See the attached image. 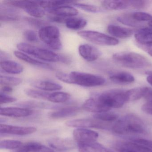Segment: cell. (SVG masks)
Instances as JSON below:
<instances>
[{"instance_id":"cell-1","label":"cell","mask_w":152,"mask_h":152,"mask_svg":"<svg viewBox=\"0 0 152 152\" xmlns=\"http://www.w3.org/2000/svg\"><path fill=\"white\" fill-rule=\"evenodd\" d=\"M56 77L63 82L85 87L102 86L106 82L104 78L102 76L78 72L68 74L60 72L56 73Z\"/></svg>"},{"instance_id":"cell-2","label":"cell","mask_w":152,"mask_h":152,"mask_svg":"<svg viewBox=\"0 0 152 152\" xmlns=\"http://www.w3.org/2000/svg\"><path fill=\"white\" fill-rule=\"evenodd\" d=\"M112 130L121 135L141 134L146 132L143 122L133 114L127 115L118 120L112 127Z\"/></svg>"},{"instance_id":"cell-3","label":"cell","mask_w":152,"mask_h":152,"mask_svg":"<svg viewBox=\"0 0 152 152\" xmlns=\"http://www.w3.org/2000/svg\"><path fill=\"white\" fill-rule=\"evenodd\" d=\"M113 58L120 65L131 69H141L149 65L148 60L145 58L134 52H118L113 55Z\"/></svg>"},{"instance_id":"cell-4","label":"cell","mask_w":152,"mask_h":152,"mask_svg":"<svg viewBox=\"0 0 152 152\" xmlns=\"http://www.w3.org/2000/svg\"><path fill=\"white\" fill-rule=\"evenodd\" d=\"M96 98L110 109L121 108L127 102L126 91L122 90L107 91L99 95Z\"/></svg>"},{"instance_id":"cell-5","label":"cell","mask_w":152,"mask_h":152,"mask_svg":"<svg viewBox=\"0 0 152 152\" xmlns=\"http://www.w3.org/2000/svg\"><path fill=\"white\" fill-rule=\"evenodd\" d=\"M17 47L21 52L31 55L42 61L52 63L59 61V55L51 50L38 48L24 42L19 43Z\"/></svg>"},{"instance_id":"cell-6","label":"cell","mask_w":152,"mask_h":152,"mask_svg":"<svg viewBox=\"0 0 152 152\" xmlns=\"http://www.w3.org/2000/svg\"><path fill=\"white\" fill-rule=\"evenodd\" d=\"M39 36L41 40L52 49L59 50L62 48L60 31L56 26H46L41 28L39 30Z\"/></svg>"},{"instance_id":"cell-7","label":"cell","mask_w":152,"mask_h":152,"mask_svg":"<svg viewBox=\"0 0 152 152\" xmlns=\"http://www.w3.org/2000/svg\"><path fill=\"white\" fill-rule=\"evenodd\" d=\"M78 34L86 40L100 46H116L119 43V41L115 38L95 31H80Z\"/></svg>"},{"instance_id":"cell-8","label":"cell","mask_w":152,"mask_h":152,"mask_svg":"<svg viewBox=\"0 0 152 152\" xmlns=\"http://www.w3.org/2000/svg\"><path fill=\"white\" fill-rule=\"evenodd\" d=\"M4 4L17 7L24 10L27 14L35 18L43 17L45 11L39 5L38 1H6Z\"/></svg>"},{"instance_id":"cell-9","label":"cell","mask_w":152,"mask_h":152,"mask_svg":"<svg viewBox=\"0 0 152 152\" xmlns=\"http://www.w3.org/2000/svg\"><path fill=\"white\" fill-rule=\"evenodd\" d=\"M107 122L97 119H82L68 121L66 124L69 127L78 128H93L107 129L109 127Z\"/></svg>"},{"instance_id":"cell-10","label":"cell","mask_w":152,"mask_h":152,"mask_svg":"<svg viewBox=\"0 0 152 152\" xmlns=\"http://www.w3.org/2000/svg\"><path fill=\"white\" fill-rule=\"evenodd\" d=\"M73 135L77 144L96 142L99 137L98 133L96 132L84 128L75 130Z\"/></svg>"},{"instance_id":"cell-11","label":"cell","mask_w":152,"mask_h":152,"mask_svg":"<svg viewBox=\"0 0 152 152\" xmlns=\"http://www.w3.org/2000/svg\"><path fill=\"white\" fill-rule=\"evenodd\" d=\"M36 131V128L33 127H20L2 124L0 126V133L1 134L23 136L34 133Z\"/></svg>"},{"instance_id":"cell-12","label":"cell","mask_w":152,"mask_h":152,"mask_svg":"<svg viewBox=\"0 0 152 152\" xmlns=\"http://www.w3.org/2000/svg\"><path fill=\"white\" fill-rule=\"evenodd\" d=\"M79 52L80 56L88 62L96 61L101 55L100 51L97 48L87 44L80 45Z\"/></svg>"},{"instance_id":"cell-13","label":"cell","mask_w":152,"mask_h":152,"mask_svg":"<svg viewBox=\"0 0 152 152\" xmlns=\"http://www.w3.org/2000/svg\"><path fill=\"white\" fill-rule=\"evenodd\" d=\"M33 113V111L29 108L8 107H1L0 109L1 115L15 118L27 117Z\"/></svg>"},{"instance_id":"cell-14","label":"cell","mask_w":152,"mask_h":152,"mask_svg":"<svg viewBox=\"0 0 152 152\" xmlns=\"http://www.w3.org/2000/svg\"><path fill=\"white\" fill-rule=\"evenodd\" d=\"M50 147L59 151L71 150L75 148V143L70 139L54 138L48 141Z\"/></svg>"},{"instance_id":"cell-15","label":"cell","mask_w":152,"mask_h":152,"mask_svg":"<svg viewBox=\"0 0 152 152\" xmlns=\"http://www.w3.org/2000/svg\"><path fill=\"white\" fill-rule=\"evenodd\" d=\"M83 108L88 112L96 113L108 112L110 108L104 105L96 98H91L83 103Z\"/></svg>"},{"instance_id":"cell-16","label":"cell","mask_w":152,"mask_h":152,"mask_svg":"<svg viewBox=\"0 0 152 152\" xmlns=\"http://www.w3.org/2000/svg\"><path fill=\"white\" fill-rule=\"evenodd\" d=\"M103 8L107 10H123L132 8L131 0H111L103 1L101 2Z\"/></svg>"},{"instance_id":"cell-17","label":"cell","mask_w":152,"mask_h":152,"mask_svg":"<svg viewBox=\"0 0 152 152\" xmlns=\"http://www.w3.org/2000/svg\"><path fill=\"white\" fill-rule=\"evenodd\" d=\"M14 7L8 5H1L0 18L1 21H15L19 20L20 15Z\"/></svg>"},{"instance_id":"cell-18","label":"cell","mask_w":152,"mask_h":152,"mask_svg":"<svg viewBox=\"0 0 152 152\" xmlns=\"http://www.w3.org/2000/svg\"><path fill=\"white\" fill-rule=\"evenodd\" d=\"M14 152H54V150L40 143L31 142L22 145Z\"/></svg>"},{"instance_id":"cell-19","label":"cell","mask_w":152,"mask_h":152,"mask_svg":"<svg viewBox=\"0 0 152 152\" xmlns=\"http://www.w3.org/2000/svg\"><path fill=\"white\" fill-rule=\"evenodd\" d=\"M48 12L50 14L53 15L65 18L73 17L77 15L78 14V10L76 8L67 5L60 6L53 9L50 10Z\"/></svg>"},{"instance_id":"cell-20","label":"cell","mask_w":152,"mask_h":152,"mask_svg":"<svg viewBox=\"0 0 152 152\" xmlns=\"http://www.w3.org/2000/svg\"><path fill=\"white\" fill-rule=\"evenodd\" d=\"M14 55L17 58H19L20 60H23V61L27 64L35 66L37 67H41L44 69H47V70H53V67L49 64L36 60L33 58L32 57L29 56L27 54L23 53L21 51H15L14 52Z\"/></svg>"},{"instance_id":"cell-21","label":"cell","mask_w":152,"mask_h":152,"mask_svg":"<svg viewBox=\"0 0 152 152\" xmlns=\"http://www.w3.org/2000/svg\"><path fill=\"white\" fill-rule=\"evenodd\" d=\"M80 109L76 107H66L50 113V117L52 119H58L71 117L77 115Z\"/></svg>"},{"instance_id":"cell-22","label":"cell","mask_w":152,"mask_h":152,"mask_svg":"<svg viewBox=\"0 0 152 152\" xmlns=\"http://www.w3.org/2000/svg\"><path fill=\"white\" fill-rule=\"evenodd\" d=\"M107 31L112 36L120 39H127L133 34L131 29L118 26L110 25L107 26Z\"/></svg>"},{"instance_id":"cell-23","label":"cell","mask_w":152,"mask_h":152,"mask_svg":"<svg viewBox=\"0 0 152 152\" xmlns=\"http://www.w3.org/2000/svg\"><path fill=\"white\" fill-rule=\"evenodd\" d=\"M0 65L1 70L10 74H19L23 71V66L21 64L11 60L1 61Z\"/></svg>"},{"instance_id":"cell-24","label":"cell","mask_w":152,"mask_h":152,"mask_svg":"<svg viewBox=\"0 0 152 152\" xmlns=\"http://www.w3.org/2000/svg\"><path fill=\"white\" fill-rule=\"evenodd\" d=\"M33 87L43 91H55L62 89V86L58 83L48 80H35L31 83Z\"/></svg>"},{"instance_id":"cell-25","label":"cell","mask_w":152,"mask_h":152,"mask_svg":"<svg viewBox=\"0 0 152 152\" xmlns=\"http://www.w3.org/2000/svg\"><path fill=\"white\" fill-rule=\"evenodd\" d=\"M110 79L113 83L119 84H128L135 81L134 76L127 72H118L111 75Z\"/></svg>"},{"instance_id":"cell-26","label":"cell","mask_w":152,"mask_h":152,"mask_svg":"<svg viewBox=\"0 0 152 152\" xmlns=\"http://www.w3.org/2000/svg\"><path fill=\"white\" fill-rule=\"evenodd\" d=\"M135 39L139 44H152V29L144 28L135 34Z\"/></svg>"},{"instance_id":"cell-27","label":"cell","mask_w":152,"mask_h":152,"mask_svg":"<svg viewBox=\"0 0 152 152\" xmlns=\"http://www.w3.org/2000/svg\"><path fill=\"white\" fill-rule=\"evenodd\" d=\"M66 26L68 29L79 30L84 28L87 24L86 19L82 18L71 17L67 18L65 22Z\"/></svg>"},{"instance_id":"cell-28","label":"cell","mask_w":152,"mask_h":152,"mask_svg":"<svg viewBox=\"0 0 152 152\" xmlns=\"http://www.w3.org/2000/svg\"><path fill=\"white\" fill-rule=\"evenodd\" d=\"M79 152H104L103 145L96 142L77 144Z\"/></svg>"},{"instance_id":"cell-29","label":"cell","mask_w":152,"mask_h":152,"mask_svg":"<svg viewBox=\"0 0 152 152\" xmlns=\"http://www.w3.org/2000/svg\"><path fill=\"white\" fill-rule=\"evenodd\" d=\"M146 89L147 87H139L126 91L127 102L136 101L144 97Z\"/></svg>"},{"instance_id":"cell-30","label":"cell","mask_w":152,"mask_h":152,"mask_svg":"<svg viewBox=\"0 0 152 152\" xmlns=\"http://www.w3.org/2000/svg\"><path fill=\"white\" fill-rule=\"evenodd\" d=\"M131 19L136 26L140 25V22H151L152 15L148 13L143 12H135L129 14Z\"/></svg>"},{"instance_id":"cell-31","label":"cell","mask_w":152,"mask_h":152,"mask_svg":"<svg viewBox=\"0 0 152 152\" xmlns=\"http://www.w3.org/2000/svg\"><path fill=\"white\" fill-rule=\"evenodd\" d=\"M39 5L45 10L49 11L50 10L60 6L67 5L74 3L75 1H38Z\"/></svg>"},{"instance_id":"cell-32","label":"cell","mask_w":152,"mask_h":152,"mask_svg":"<svg viewBox=\"0 0 152 152\" xmlns=\"http://www.w3.org/2000/svg\"><path fill=\"white\" fill-rule=\"evenodd\" d=\"M71 95L66 92L56 91L50 94L48 101L55 103H63L68 101Z\"/></svg>"},{"instance_id":"cell-33","label":"cell","mask_w":152,"mask_h":152,"mask_svg":"<svg viewBox=\"0 0 152 152\" xmlns=\"http://www.w3.org/2000/svg\"><path fill=\"white\" fill-rule=\"evenodd\" d=\"M120 148L134 152H152V149L145 146L133 142H125L121 144Z\"/></svg>"},{"instance_id":"cell-34","label":"cell","mask_w":152,"mask_h":152,"mask_svg":"<svg viewBox=\"0 0 152 152\" xmlns=\"http://www.w3.org/2000/svg\"><path fill=\"white\" fill-rule=\"evenodd\" d=\"M26 94L32 98L42 100H48L50 93L39 90L26 89L25 90Z\"/></svg>"},{"instance_id":"cell-35","label":"cell","mask_w":152,"mask_h":152,"mask_svg":"<svg viewBox=\"0 0 152 152\" xmlns=\"http://www.w3.org/2000/svg\"><path fill=\"white\" fill-rule=\"evenodd\" d=\"M18 105L20 106L28 108H51L56 107V106L53 105H50L48 103L44 102H39L36 101H25L18 103Z\"/></svg>"},{"instance_id":"cell-36","label":"cell","mask_w":152,"mask_h":152,"mask_svg":"<svg viewBox=\"0 0 152 152\" xmlns=\"http://www.w3.org/2000/svg\"><path fill=\"white\" fill-rule=\"evenodd\" d=\"M22 79L17 77L2 75L0 76V83L3 86H18L22 83Z\"/></svg>"},{"instance_id":"cell-37","label":"cell","mask_w":152,"mask_h":152,"mask_svg":"<svg viewBox=\"0 0 152 152\" xmlns=\"http://www.w3.org/2000/svg\"><path fill=\"white\" fill-rule=\"evenodd\" d=\"M94 118L104 122H111L116 121L118 118V115L112 112H104L96 113L94 115Z\"/></svg>"},{"instance_id":"cell-38","label":"cell","mask_w":152,"mask_h":152,"mask_svg":"<svg viewBox=\"0 0 152 152\" xmlns=\"http://www.w3.org/2000/svg\"><path fill=\"white\" fill-rule=\"evenodd\" d=\"M23 145V143L19 140H6L1 141L0 148L1 149H14L18 148Z\"/></svg>"},{"instance_id":"cell-39","label":"cell","mask_w":152,"mask_h":152,"mask_svg":"<svg viewBox=\"0 0 152 152\" xmlns=\"http://www.w3.org/2000/svg\"><path fill=\"white\" fill-rule=\"evenodd\" d=\"M74 7L90 13H96L100 12V9L96 6L90 4H84V3H75L73 4Z\"/></svg>"},{"instance_id":"cell-40","label":"cell","mask_w":152,"mask_h":152,"mask_svg":"<svg viewBox=\"0 0 152 152\" xmlns=\"http://www.w3.org/2000/svg\"><path fill=\"white\" fill-rule=\"evenodd\" d=\"M25 19L31 25L37 28H39L40 29L47 26V23L46 22L35 18H33L26 17Z\"/></svg>"},{"instance_id":"cell-41","label":"cell","mask_w":152,"mask_h":152,"mask_svg":"<svg viewBox=\"0 0 152 152\" xmlns=\"http://www.w3.org/2000/svg\"><path fill=\"white\" fill-rule=\"evenodd\" d=\"M23 36L26 39L30 42H37L39 39L37 34L32 30H26L24 32Z\"/></svg>"},{"instance_id":"cell-42","label":"cell","mask_w":152,"mask_h":152,"mask_svg":"<svg viewBox=\"0 0 152 152\" xmlns=\"http://www.w3.org/2000/svg\"><path fill=\"white\" fill-rule=\"evenodd\" d=\"M16 98L10 96L6 95L5 93L1 92L0 94V103L1 104H8V103H13L17 101Z\"/></svg>"},{"instance_id":"cell-43","label":"cell","mask_w":152,"mask_h":152,"mask_svg":"<svg viewBox=\"0 0 152 152\" xmlns=\"http://www.w3.org/2000/svg\"><path fill=\"white\" fill-rule=\"evenodd\" d=\"M134 142L145 146L152 149V140L144 139H137L134 140Z\"/></svg>"},{"instance_id":"cell-44","label":"cell","mask_w":152,"mask_h":152,"mask_svg":"<svg viewBox=\"0 0 152 152\" xmlns=\"http://www.w3.org/2000/svg\"><path fill=\"white\" fill-rule=\"evenodd\" d=\"M137 46L139 48L146 52L150 56L152 57V44L147 45L138 44Z\"/></svg>"},{"instance_id":"cell-45","label":"cell","mask_w":152,"mask_h":152,"mask_svg":"<svg viewBox=\"0 0 152 152\" xmlns=\"http://www.w3.org/2000/svg\"><path fill=\"white\" fill-rule=\"evenodd\" d=\"M67 18H65L57 16L52 15L48 17V19L50 21L57 23H64L66 20Z\"/></svg>"},{"instance_id":"cell-46","label":"cell","mask_w":152,"mask_h":152,"mask_svg":"<svg viewBox=\"0 0 152 152\" xmlns=\"http://www.w3.org/2000/svg\"><path fill=\"white\" fill-rule=\"evenodd\" d=\"M141 108L143 112L152 115V103L146 102L142 105Z\"/></svg>"},{"instance_id":"cell-47","label":"cell","mask_w":152,"mask_h":152,"mask_svg":"<svg viewBox=\"0 0 152 152\" xmlns=\"http://www.w3.org/2000/svg\"><path fill=\"white\" fill-rule=\"evenodd\" d=\"M59 61L65 64H69L71 63V60L70 57L65 55H59Z\"/></svg>"},{"instance_id":"cell-48","label":"cell","mask_w":152,"mask_h":152,"mask_svg":"<svg viewBox=\"0 0 152 152\" xmlns=\"http://www.w3.org/2000/svg\"><path fill=\"white\" fill-rule=\"evenodd\" d=\"M1 92L3 93H10L13 91L12 87L10 86H3L1 89Z\"/></svg>"},{"instance_id":"cell-49","label":"cell","mask_w":152,"mask_h":152,"mask_svg":"<svg viewBox=\"0 0 152 152\" xmlns=\"http://www.w3.org/2000/svg\"><path fill=\"white\" fill-rule=\"evenodd\" d=\"M1 61H6V60H8V59L9 58L10 56L7 53H6V52H4V51H1Z\"/></svg>"},{"instance_id":"cell-50","label":"cell","mask_w":152,"mask_h":152,"mask_svg":"<svg viewBox=\"0 0 152 152\" xmlns=\"http://www.w3.org/2000/svg\"><path fill=\"white\" fill-rule=\"evenodd\" d=\"M146 80L148 83L152 86V76H151V75H148L146 78Z\"/></svg>"},{"instance_id":"cell-51","label":"cell","mask_w":152,"mask_h":152,"mask_svg":"<svg viewBox=\"0 0 152 152\" xmlns=\"http://www.w3.org/2000/svg\"><path fill=\"white\" fill-rule=\"evenodd\" d=\"M119 151H120V152H134L133 151L125 149V148H119Z\"/></svg>"},{"instance_id":"cell-52","label":"cell","mask_w":152,"mask_h":152,"mask_svg":"<svg viewBox=\"0 0 152 152\" xmlns=\"http://www.w3.org/2000/svg\"><path fill=\"white\" fill-rule=\"evenodd\" d=\"M145 74L148 75H151L152 76V71H147Z\"/></svg>"},{"instance_id":"cell-53","label":"cell","mask_w":152,"mask_h":152,"mask_svg":"<svg viewBox=\"0 0 152 152\" xmlns=\"http://www.w3.org/2000/svg\"><path fill=\"white\" fill-rule=\"evenodd\" d=\"M104 152H115L112 151L110 149H107V148H105Z\"/></svg>"},{"instance_id":"cell-54","label":"cell","mask_w":152,"mask_h":152,"mask_svg":"<svg viewBox=\"0 0 152 152\" xmlns=\"http://www.w3.org/2000/svg\"><path fill=\"white\" fill-rule=\"evenodd\" d=\"M148 103H152V94L151 95V96H150V99H149V101H148Z\"/></svg>"},{"instance_id":"cell-55","label":"cell","mask_w":152,"mask_h":152,"mask_svg":"<svg viewBox=\"0 0 152 152\" xmlns=\"http://www.w3.org/2000/svg\"><path fill=\"white\" fill-rule=\"evenodd\" d=\"M148 26H149L150 27H151V28H152V21L149 22V23H148Z\"/></svg>"}]
</instances>
